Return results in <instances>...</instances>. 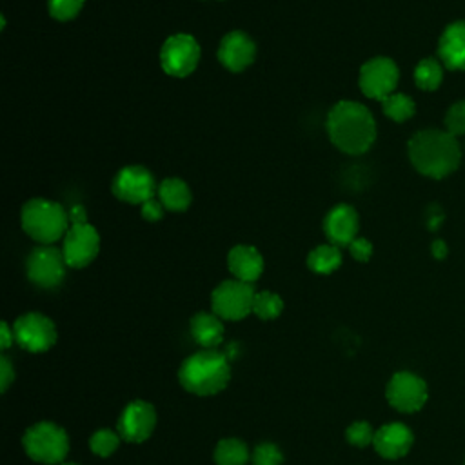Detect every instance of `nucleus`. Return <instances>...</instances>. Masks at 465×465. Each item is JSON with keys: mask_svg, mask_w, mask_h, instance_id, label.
Segmentation results:
<instances>
[{"mask_svg": "<svg viewBox=\"0 0 465 465\" xmlns=\"http://www.w3.org/2000/svg\"><path fill=\"white\" fill-rule=\"evenodd\" d=\"M327 133L334 147L341 153L361 154L376 140V122L363 104L341 100L327 114Z\"/></svg>", "mask_w": 465, "mask_h": 465, "instance_id": "obj_1", "label": "nucleus"}, {"mask_svg": "<svg viewBox=\"0 0 465 465\" xmlns=\"http://www.w3.org/2000/svg\"><path fill=\"white\" fill-rule=\"evenodd\" d=\"M409 158L421 174L443 178L458 167L461 153L456 136L450 133L423 129L409 140Z\"/></svg>", "mask_w": 465, "mask_h": 465, "instance_id": "obj_2", "label": "nucleus"}, {"mask_svg": "<svg viewBox=\"0 0 465 465\" xmlns=\"http://www.w3.org/2000/svg\"><path fill=\"white\" fill-rule=\"evenodd\" d=\"M231 378V367L225 354L214 349H202L183 360L178 380L187 392L196 396H213L223 391Z\"/></svg>", "mask_w": 465, "mask_h": 465, "instance_id": "obj_3", "label": "nucleus"}, {"mask_svg": "<svg viewBox=\"0 0 465 465\" xmlns=\"http://www.w3.org/2000/svg\"><path fill=\"white\" fill-rule=\"evenodd\" d=\"M22 229L40 245H53L65 236L71 222L62 203L47 198H31L22 207Z\"/></svg>", "mask_w": 465, "mask_h": 465, "instance_id": "obj_4", "label": "nucleus"}, {"mask_svg": "<svg viewBox=\"0 0 465 465\" xmlns=\"http://www.w3.org/2000/svg\"><path fill=\"white\" fill-rule=\"evenodd\" d=\"M25 454L45 465H60L69 450L67 432L53 421H38L22 438Z\"/></svg>", "mask_w": 465, "mask_h": 465, "instance_id": "obj_5", "label": "nucleus"}, {"mask_svg": "<svg viewBox=\"0 0 465 465\" xmlns=\"http://www.w3.org/2000/svg\"><path fill=\"white\" fill-rule=\"evenodd\" d=\"M252 283L242 280H225L211 294L213 312L223 320H242L252 312L254 302Z\"/></svg>", "mask_w": 465, "mask_h": 465, "instance_id": "obj_6", "label": "nucleus"}, {"mask_svg": "<svg viewBox=\"0 0 465 465\" xmlns=\"http://www.w3.org/2000/svg\"><path fill=\"white\" fill-rule=\"evenodd\" d=\"M200 62V45L193 35L176 33L171 35L160 49L162 69L174 78L191 74Z\"/></svg>", "mask_w": 465, "mask_h": 465, "instance_id": "obj_7", "label": "nucleus"}, {"mask_svg": "<svg viewBox=\"0 0 465 465\" xmlns=\"http://www.w3.org/2000/svg\"><path fill=\"white\" fill-rule=\"evenodd\" d=\"M385 398L400 412L412 414L418 412L427 398H429V389L423 378L411 371H400L392 374L385 387Z\"/></svg>", "mask_w": 465, "mask_h": 465, "instance_id": "obj_8", "label": "nucleus"}, {"mask_svg": "<svg viewBox=\"0 0 465 465\" xmlns=\"http://www.w3.org/2000/svg\"><path fill=\"white\" fill-rule=\"evenodd\" d=\"M65 267L67 263L62 249L53 245H40L33 249L25 262L27 278L42 289H53L60 285L65 276Z\"/></svg>", "mask_w": 465, "mask_h": 465, "instance_id": "obj_9", "label": "nucleus"}, {"mask_svg": "<svg viewBox=\"0 0 465 465\" xmlns=\"http://www.w3.org/2000/svg\"><path fill=\"white\" fill-rule=\"evenodd\" d=\"M98 251L100 234L89 222L69 225L65 236L62 238V254L65 258L67 267H87L96 258Z\"/></svg>", "mask_w": 465, "mask_h": 465, "instance_id": "obj_10", "label": "nucleus"}, {"mask_svg": "<svg viewBox=\"0 0 465 465\" xmlns=\"http://www.w3.org/2000/svg\"><path fill=\"white\" fill-rule=\"evenodd\" d=\"M158 185L154 176L143 165H125L122 167L113 180V194L127 203H145L154 198Z\"/></svg>", "mask_w": 465, "mask_h": 465, "instance_id": "obj_11", "label": "nucleus"}, {"mask_svg": "<svg viewBox=\"0 0 465 465\" xmlns=\"http://www.w3.org/2000/svg\"><path fill=\"white\" fill-rule=\"evenodd\" d=\"M15 340L29 352H45L56 341L54 323L42 312H25L15 322Z\"/></svg>", "mask_w": 465, "mask_h": 465, "instance_id": "obj_12", "label": "nucleus"}, {"mask_svg": "<svg viewBox=\"0 0 465 465\" xmlns=\"http://www.w3.org/2000/svg\"><path fill=\"white\" fill-rule=\"evenodd\" d=\"M398 76H400L398 67L391 58L374 56L361 65L358 84L365 96L374 100H383L394 93Z\"/></svg>", "mask_w": 465, "mask_h": 465, "instance_id": "obj_13", "label": "nucleus"}, {"mask_svg": "<svg viewBox=\"0 0 465 465\" xmlns=\"http://www.w3.org/2000/svg\"><path fill=\"white\" fill-rule=\"evenodd\" d=\"M154 425H156L154 407L149 401L134 400L127 403L125 409L122 411L116 423V432L125 441L142 443L153 434Z\"/></svg>", "mask_w": 465, "mask_h": 465, "instance_id": "obj_14", "label": "nucleus"}, {"mask_svg": "<svg viewBox=\"0 0 465 465\" xmlns=\"http://www.w3.org/2000/svg\"><path fill=\"white\" fill-rule=\"evenodd\" d=\"M216 54L220 64L225 69L232 73H240V71H245L254 62L256 45L247 33L231 31L220 40Z\"/></svg>", "mask_w": 465, "mask_h": 465, "instance_id": "obj_15", "label": "nucleus"}, {"mask_svg": "<svg viewBox=\"0 0 465 465\" xmlns=\"http://www.w3.org/2000/svg\"><path fill=\"white\" fill-rule=\"evenodd\" d=\"M358 227L360 218L352 205L349 203H338L334 205L323 218V232L329 240V243L343 247L358 238Z\"/></svg>", "mask_w": 465, "mask_h": 465, "instance_id": "obj_16", "label": "nucleus"}, {"mask_svg": "<svg viewBox=\"0 0 465 465\" xmlns=\"http://www.w3.org/2000/svg\"><path fill=\"white\" fill-rule=\"evenodd\" d=\"M414 443L412 430L400 421L385 423L374 432V449L385 460L403 458Z\"/></svg>", "mask_w": 465, "mask_h": 465, "instance_id": "obj_17", "label": "nucleus"}, {"mask_svg": "<svg viewBox=\"0 0 465 465\" xmlns=\"http://www.w3.org/2000/svg\"><path fill=\"white\" fill-rule=\"evenodd\" d=\"M227 267L236 280L252 283L263 272V258L252 245H234L227 254Z\"/></svg>", "mask_w": 465, "mask_h": 465, "instance_id": "obj_18", "label": "nucleus"}, {"mask_svg": "<svg viewBox=\"0 0 465 465\" xmlns=\"http://www.w3.org/2000/svg\"><path fill=\"white\" fill-rule=\"evenodd\" d=\"M438 53L449 69H465V22H454L443 31Z\"/></svg>", "mask_w": 465, "mask_h": 465, "instance_id": "obj_19", "label": "nucleus"}, {"mask_svg": "<svg viewBox=\"0 0 465 465\" xmlns=\"http://www.w3.org/2000/svg\"><path fill=\"white\" fill-rule=\"evenodd\" d=\"M191 334L203 349H214L223 340V323L214 312H198L191 320Z\"/></svg>", "mask_w": 465, "mask_h": 465, "instance_id": "obj_20", "label": "nucleus"}, {"mask_svg": "<svg viewBox=\"0 0 465 465\" xmlns=\"http://www.w3.org/2000/svg\"><path fill=\"white\" fill-rule=\"evenodd\" d=\"M158 200L167 211L182 213L191 205V189L182 178H165L158 185Z\"/></svg>", "mask_w": 465, "mask_h": 465, "instance_id": "obj_21", "label": "nucleus"}, {"mask_svg": "<svg viewBox=\"0 0 465 465\" xmlns=\"http://www.w3.org/2000/svg\"><path fill=\"white\" fill-rule=\"evenodd\" d=\"M307 265L316 274H331L341 265V252L338 245L322 243L307 256Z\"/></svg>", "mask_w": 465, "mask_h": 465, "instance_id": "obj_22", "label": "nucleus"}, {"mask_svg": "<svg viewBox=\"0 0 465 465\" xmlns=\"http://www.w3.org/2000/svg\"><path fill=\"white\" fill-rule=\"evenodd\" d=\"M249 460L247 445L238 438H225L214 447L216 465H245Z\"/></svg>", "mask_w": 465, "mask_h": 465, "instance_id": "obj_23", "label": "nucleus"}, {"mask_svg": "<svg viewBox=\"0 0 465 465\" xmlns=\"http://www.w3.org/2000/svg\"><path fill=\"white\" fill-rule=\"evenodd\" d=\"M381 107H383V113L385 116H389L391 120L394 122H405L409 120L414 111H416V105L412 102V98H409L407 94L403 93H392L389 94L387 98L381 100Z\"/></svg>", "mask_w": 465, "mask_h": 465, "instance_id": "obj_24", "label": "nucleus"}, {"mask_svg": "<svg viewBox=\"0 0 465 465\" xmlns=\"http://www.w3.org/2000/svg\"><path fill=\"white\" fill-rule=\"evenodd\" d=\"M441 76H443L441 65L434 58H423L414 69L416 85L423 91H434L441 84Z\"/></svg>", "mask_w": 465, "mask_h": 465, "instance_id": "obj_25", "label": "nucleus"}, {"mask_svg": "<svg viewBox=\"0 0 465 465\" xmlns=\"http://www.w3.org/2000/svg\"><path fill=\"white\" fill-rule=\"evenodd\" d=\"M283 311V302L278 294L271 291H262L254 294L252 302V312L262 318V320H274L282 314Z\"/></svg>", "mask_w": 465, "mask_h": 465, "instance_id": "obj_26", "label": "nucleus"}, {"mask_svg": "<svg viewBox=\"0 0 465 465\" xmlns=\"http://www.w3.org/2000/svg\"><path fill=\"white\" fill-rule=\"evenodd\" d=\"M120 443V434L111 430V429H100L96 430L91 440H89V447L91 450L96 454V456H102V458H107L111 456L116 447Z\"/></svg>", "mask_w": 465, "mask_h": 465, "instance_id": "obj_27", "label": "nucleus"}, {"mask_svg": "<svg viewBox=\"0 0 465 465\" xmlns=\"http://www.w3.org/2000/svg\"><path fill=\"white\" fill-rule=\"evenodd\" d=\"M85 0H47L49 15L58 22L73 20L84 7Z\"/></svg>", "mask_w": 465, "mask_h": 465, "instance_id": "obj_28", "label": "nucleus"}, {"mask_svg": "<svg viewBox=\"0 0 465 465\" xmlns=\"http://www.w3.org/2000/svg\"><path fill=\"white\" fill-rule=\"evenodd\" d=\"M345 438L354 447H367L374 441V430L369 421H354L345 430Z\"/></svg>", "mask_w": 465, "mask_h": 465, "instance_id": "obj_29", "label": "nucleus"}, {"mask_svg": "<svg viewBox=\"0 0 465 465\" xmlns=\"http://www.w3.org/2000/svg\"><path fill=\"white\" fill-rule=\"evenodd\" d=\"M445 131L452 136L465 134V100L456 102L445 114Z\"/></svg>", "mask_w": 465, "mask_h": 465, "instance_id": "obj_30", "label": "nucleus"}, {"mask_svg": "<svg viewBox=\"0 0 465 465\" xmlns=\"http://www.w3.org/2000/svg\"><path fill=\"white\" fill-rule=\"evenodd\" d=\"M251 460H252V465H282L283 454L272 443H260L252 450Z\"/></svg>", "mask_w": 465, "mask_h": 465, "instance_id": "obj_31", "label": "nucleus"}, {"mask_svg": "<svg viewBox=\"0 0 465 465\" xmlns=\"http://www.w3.org/2000/svg\"><path fill=\"white\" fill-rule=\"evenodd\" d=\"M349 252L356 262H367L372 254V243L367 238L358 236L349 243Z\"/></svg>", "mask_w": 465, "mask_h": 465, "instance_id": "obj_32", "label": "nucleus"}, {"mask_svg": "<svg viewBox=\"0 0 465 465\" xmlns=\"http://www.w3.org/2000/svg\"><path fill=\"white\" fill-rule=\"evenodd\" d=\"M163 209L165 207L162 205V202L158 198H151V200H147L145 203L140 205V214L147 222H156L163 216Z\"/></svg>", "mask_w": 465, "mask_h": 465, "instance_id": "obj_33", "label": "nucleus"}, {"mask_svg": "<svg viewBox=\"0 0 465 465\" xmlns=\"http://www.w3.org/2000/svg\"><path fill=\"white\" fill-rule=\"evenodd\" d=\"M15 380V369L9 361V358L2 356L0 358V387H2V392L7 391L9 383Z\"/></svg>", "mask_w": 465, "mask_h": 465, "instance_id": "obj_34", "label": "nucleus"}, {"mask_svg": "<svg viewBox=\"0 0 465 465\" xmlns=\"http://www.w3.org/2000/svg\"><path fill=\"white\" fill-rule=\"evenodd\" d=\"M69 222L73 223H87V213L84 205H73L69 209Z\"/></svg>", "mask_w": 465, "mask_h": 465, "instance_id": "obj_35", "label": "nucleus"}, {"mask_svg": "<svg viewBox=\"0 0 465 465\" xmlns=\"http://www.w3.org/2000/svg\"><path fill=\"white\" fill-rule=\"evenodd\" d=\"M0 340H2V349H9V345L15 341V331H11L7 322L0 323Z\"/></svg>", "mask_w": 465, "mask_h": 465, "instance_id": "obj_36", "label": "nucleus"}, {"mask_svg": "<svg viewBox=\"0 0 465 465\" xmlns=\"http://www.w3.org/2000/svg\"><path fill=\"white\" fill-rule=\"evenodd\" d=\"M430 251H432L434 258H438V260H441V258H445V256H447V245H445V242H443V240H436V242H432Z\"/></svg>", "mask_w": 465, "mask_h": 465, "instance_id": "obj_37", "label": "nucleus"}, {"mask_svg": "<svg viewBox=\"0 0 465 465\" xmlns=\"http://www.w3.org/2000/svg\"><path fill=\"white\" fill-rule=\"evenodd\" d=\"M60 465H78V463H60Z\"/></svg>", "mask_w": 465, "mask_h": 465, "instance_id": "obj_38", "label": "nucleus"}, {"mask_svg": "<svg viewBox=\"0 0 465 465\" xmlns=\"http://www.w3.org/2000/svg\"><path fill=\"white\" fill-rule=\"evenodd\" d=\"M463 465H465V461H463Z\"/></svg>", "mask_w": 465, "mask_h": 465, "instance_id": "obj_39", "label": "nucleus"}]
</instances>
